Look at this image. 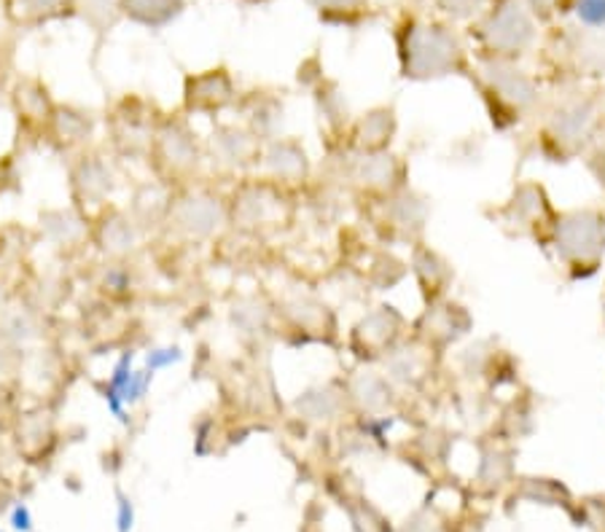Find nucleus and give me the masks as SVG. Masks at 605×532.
<instances>
[{
    "mask_svg": "<svg viewBox=\"0 0 605 532\" xmlns=\"http://www.w3.org/2000/svg\"><path fill=\"white\" fill-rule=\"evenodd\" d=\"M16 439L25 443L27 449H41L44 443L55 439V414L44 406L16 414Z\"/></svg>",
    "mask_w": 605,
    "mask_h": 532,
    "instance_id": "obj_21",
    "label": "nucleus"
},
{
    "mask_svg": "<svg viewBox=\"0 0 605 532\" xmlns=\"http://www.w3.org/2000/svg\"><path fill=\"white\" fill-rule=\"evenodd\" d=\"M555 242H557V253L571 264L597 258L605 242L601 218L592 216V212H571V216L560 218Z\"/></svg>",
    "mask_w": 605,
    "mask_h": 532,
    "instance_id": "obj_12",
    "label": "nucleus"
},
{
    "mask_svg": "<svg viewBox=\"0 0 605 532\" xmlns=\"http://www.w3.org/2000/svg\"><path fill=\"white\" fill-rule=\"evenodd\" d=\"M251 3H264V0H251Z\"/></svg>",
    "mask_w": 605,
    "mask_h": 532,
    "instance_id": "obj_33",
    "label": "nucleus"
},
{
    "mask_svg": "<svg viewBox=\"0 0 605 532\" xmlns=\"http://www.w3.org/2000/svg\"><path fill=\"white\" fill-rule=\"evenodd\" d=\"M522 3L530 11H536V14H547L551 5H557V0H522Z\"/></svg>",
    "mask_w": 605,
    "mask_h": 532,
    "instance_id": "obj_30",
    "label": "nucleus"
},
{
    "mask_svg": "<svg viewBox=\"0 0 605 532\" xmlns=\"http://www.w3.org/2000/svg\"><path fill=\"white\" fill-rule=\"evenodd\" d=\"M146 229L129 210L109 203L89 218V247L105 262H135L144 251Z\"/></svg>",
    "mask_w": 605,
    "mask_h": 532,
    "instance_id": "obj_7",
    "label": "nucleus"
},
{
    "mask_svg": "<svg viewBox=\"0 0 605 532\" xmlns=\"http://www.w3.org/2000/svg\"><path fill=\"white\" fill-rule=\"evenodd\" d=\"M488 79L492 89H495L503 100L520 105V108H525V105H530L533 100H536V86H533V81L527 79L522 70H514L503 57H495L488 65Z\"/></svg>",
    "mask_w": 605,
    "mask_h": 532,
    "instance_id": "obj_19",
    "label": "nucleus"
},
{
    "mask_svg": "<svg viewBox=\"0 0 605 532\" xmlns=\"http://www.w3.org/2000/svg\"><path fill=\"white\" fill-rule=\"evenodd\" d=\"M181 358H183L181 347H173V345L153 347V350H148V355H146V369L157 374V371H164V369H170V366H175Z\"/></svg>",
    "mask_w": 605,
    "mask_h": 532,
    "instance_id": "obj_26",
    "label": "nucleus"
},
{
    "mask_svg": "<svg viewBox=\"0 0 605 532\" xmlns=\"http://www.w3.org/2000/svg\"><path fill=\"white\" fill-rule=\"evenodd\" d=\"M379 3H399V0H379Z\"/></svg>",
    "mask_w": 605,
    "mask_h": 532,
    "instance_id": "obj_32",
    "label": "nucleus"
},
{
    "mask_svg": "<svg viewBox=\"0 0 605 532\" xmlns=\"http://www.w3.org/2000/svg\"><path fill=\"white\" fill-rule=\"evenodd\" d=\"M124 0H73L76 16L87 22L98 35L111 33L122 22Z\"/></svg>",
    "mask_w": 605,
    "mask_h": 532,
    "instance_id": "obj_22",
    "label": "nucleus"
},
{
    "mask_svg": "<svg viewBox=\"0 0 605 532\" xmlns=\"http://www.w3.org/2000/svg\"><path fill=\"white\" fill-rule=\"evenodd\" d=\"M186 11V0H124L122 20L148 30H162L173 25Z\"/></svg>",
    "mask_w": 605,
    "mask_h": 532,
    "instance_id": "obj_18",
    "label": "nucleus"
},
{
    "mask_svg": "<svg viewBox=\"0 0 605 532\" xmlns=\"http://www.w3.org/2000/svg\"><path fill=\"white\" fill-rule=\"evenodd\" d=\"M22 371V352L0 342V388H5Z\"/></svg>",
    "mask_w": 605,
    "mask_h": 532,
    "instance_id": "obj_27",
    "label": "nucleus"
},
{
    "mask_svg": "<svg viewBox=\"0 0 605 532\" xmlns=\"http://www.w3.org/2000/svg\"><path fill=\"white\" fill-rule=\"evenodd\" d=\"M135 528V506L124 493L116 495V530L129 532Z\"/></svg>",
    "mask_w": 605,
    "mask_h": 532,
    "instance_id": "obj_28",
    "label": "nucleus"
},
{
    "mask_svg": "<svg viewBox=\"0 0 605 532\" xmlns=\"http://www.w3.org/2000/svg\"><path fill=\"white\" fill-rule=\"evenodd\" d=\"M0 14L14 30H38L76 16L73 0H0Z\"/></svg>",
    "mask_w": 605,
    "mask_h": 532,
    "instance_id": "obj_15",
    "label": "nucleus"
},
{
    "mask_svg": "<svg viewBox=\"0 0 605 532\" xmlns=\"http://www.w3.org/2000/svg\"><path fill=\"white\" fill-rule=\"evenodd\" d=\"M431 3L453 20H471L488 9L490 0H431Z\"/></svg>",
    "mask_w": 605,
    "mask_h": 532,
    "instance_id": "obj_24",
    "label": "nucleus"
},
{
    "mask_svg": "<svg viewBox=\"0 0 605 532\" xmlns=\"http://www.w3.org/2000/svg\"><path fill=\"white\" fill-rule=\"evenodd\" d=\"M159 116L138 94H124L105 111V138L118 159H146Z\"/></svg>",
    "mask_w": 605,
    "mask_h": 532,
    "instance_id": "obj_6",
    "label": "nucleus"
},
{
    "mask_svg": "<svg viewBox=\"0 0 605 532\" xmlns=\"http://www.w3.org/2000/svg\"><path fill=\"white\" fill-rule=\"evenodd\" d=\"M237 100V86L227 68L202 70L183 84V111L186 114H221Z\"/></svg>",
    "mask_w": 605,
    "mask_h": 532,
    "instance_id": "obj_11",
    "label": "nucleus"
},
{
    "mask_svg": "<svg viewBox=\"0 0 605 532\" xmlns=\"http://www.w3.org/2000/svg\"><path fill=\"white\" fill-rule=\"evenodd\" d=\"M92 282L98 293L111 301H127L138 288L133 262H105V258L94 269Z\"/></svg>",
    "mask_w": 605,
    "mask_h": 532,
    "instance_id": "obj_20",
    "label": "nucleus"
},
{
    "mask_svg": "<svg viewBox=\"0 0 605 532\" xmlns=\"http://www.w3.org/2000/svg\"><path fill=\"white\" fill-rule=\"evenodd\" d=\"M202 157H205V148L186 118L159 116L146 157L159 183L175 188L192 183L202 167Z\"/></svg>",
    "mask_w": 605,
    "mask_h": 532,
    "instance_id": "obj_2",
    "label": "nucleus"
},
{
    "mask_svg": "<svg viewBox=\"0 0 605 532\" xmlns=\"http://www.w3.org/2000/svg\"><path fill=\"white\" fill-rule=\"evenodd\" d=\"M399 57L407 79L429 81L460 70L466 49L449 25L407 20L399 27Z\"/></svg>",
    "mask_w": 605,
    "mask_h": 532,
    "instance_id": "obj_1",
    "label": "nucleus"
},
{
    "mask_svg": "<svg viewBox=\"0 0 605 532\" xmlns=\"http://www.w3.org/2000/svg\"><path fill=\"white\" fill-rule=\"evenodd\" d=\"M281 216V192H277V183L266 181V177L261 183L242 186L229 203V221L240 223L242 229H251V232L275 227Z\"/></svg>",
    "mask_w": 605,
    "mask_h": 532,
    "instance_id": "obj_10",
    "label": "nucleus"
},
{
    "mask_svg": "<svg viewBox=\"0 0 605 532\" xmlns=\"http://www.w3.org/2000/svg\"><path fill=\"white\" fill-rule=\"evenodd\" d=\"M46 242L65 256H76L89 247V221L76 207H52L38 218Z\"/></svg>",
    "mask_w": 605,
    "mask_h": 532,
    "instance_id": "obj_14",
    "label": "nucleus"
},
{
    "mask_svg": "<svg viewBox=\"0 0 605 532\" xmlns=\"http://www.w3.org/2000/svg\"><path fill=\"white\" fill-rule=\"evenodd\" d=\"M44 336V310L33 301H22L11 296L0 307V342L14 347L16 352H25Z\"/></svg>",
    "mask_w": 605,
    "mask_h": 532,
    "instance_id": "obj_13",
    "label": "nucleus"
},
{
    "mask_svg": "<svg viewBox=\"0 0 605 532\" xmlns=\"http://www.w3.org/2000/svg\"><path fill=\"white\" fill-rule=\"evenodd\" d=\"M11 296H14V293H11V288H9V286H5V282H3V277H0V307H3V304H5V301H9V299H11Z\"/></svg>",
    "mask_w": 605,
    "mask_h": 532,
    "instance_id": "obj_31",
    "label": "nucleus"
},
{
    "mask_svg": "<svg viewBox=\"0 0 605 532\" xmlns=\"http://www.w3.org/2000/svg\"><path fill=\"white\" fill-rule=\"evenodd\" d=\"M57 108V100L52 97L49 86L35 76H22L11 86V114L16 118V127L25 138H44V129Z\"/></svg>",
    "mask_w": 605,
    "mask_h": 532,
    "instance_id": "obj_9",
    "label": "nucleus"
},
{
    "mask_svg": "<svg viewBox=\"0 0 605 532\" xmlns=\"http://www.w3.org/2000/svg\"><path fill=\"white\" fill-rule=\"evenodd\" d=\"M307 3H310L320 16H329V20L331 16H340V20H345V16L361 14V11L369 5V0H307Z\"/></svg>",
    "mask_w": 605,
    "mask_h": 532,
    "instance_id": "obj_23",
    "label": "nucleus"
},
{
    "mask_svg": "<svg viewBox=\"0 0 605 532\" xmlns=\"http://www.w3.org/2000/svg\"><path fill=\"white\" fill-rule=\"evenodd\" d=\"M477 38L495 57H517L536 41L533 11L522 0H490L479 14Z\"/></svg>",
    "mask_w": 605,
    "mask_h": 532,
    "instance_id": "obj_5",
    "label": "nucleus"
},
{
    "mask_svg": "<svg viewBox=\"0 0 605 532\" xmlns=\"http://www.w3.org/2000/svg\"><path fill=\"white\" fill-rule=\"evenodd\" d=\"M94 135H98V116L92 111L79 108V105L57 103L55 114H52L49 124L44 129V143L52 151L62 153L65 159L73 153L84 151V148L94 146Z\"/></svg>",
    "mask_w": 605,
    "mask_h": 532,
    "instance_id": "obj_8",
    "label": "nucleus"
},
{
    "mask_svg": "<svg viewBox=\"0 0 605 532\" xmlns=\"http://www.w3.org/2000/svg\"><path fill=\"white\" fill-rule=\"evenodd\" d=\"M229 221V203L210 188H194L192 183L170 194L164 227L186 242H205L216 236Z\"/></svg>",
    "mask_w": 605,
    "mask_h": 532,
    "instance_id": "obj_3",
    "label": "nucleus"
},
{
    "mask_svg": "<svg viewBox=\"0 0 605 532\" xmlns=\"http://www.w3.org/2000/svg\"><path fill=\"white\" fill-rule=\"evenodd\" d=\"M11 528L16 532H30L33 530V513H30V508L25 502H16L14 511H11Z\"/></svg>",
    "mask_w": 605,
    "mask_h": 532,
    "instance_id": "obj_29",
    "label": "nucleus"
},
{
    "mask_svg": "<svg viewBox=\"0 0 605 532\" xmlns=\"http://www.w3.org/2000/svg\"><path fill=\"white\" fill-rule=\"evenodd\" d=\"M213 162L227 170H242L261 159V140L251 129L235 127V124H221L213 132L210 140Z\"/></svg>",
    "mask_w": 605,
    "mask_h": 532,
    "instance_id": "obj_16",
    "label": "nucleus"
},
{
    "mask_svg": "<svg viewBox=\"0 0 605 532\" xmlns=\"http://www.w3.org/2000/svg\"><path fill=\"white\" fill-rule=\"evenodd\" d=\"M261 164H264L266 181L277 183V186H288V183H299L307 177L310 162H307L305 148L294 140H272L270 146L261 151Z\"/></svg>",
    "mask_w": 605,
    "mask_h": 532,
    "instance_id": "obj_17",
    "label": "nucleus"
},
{
    "mask_svg": "<svg viewBox=\"0 0 605 532\" xmlns=\"http://www.w3.org/2000/svg\"><path fill=\"white\" fill-rule=\"evenodd\" d=\"M116 186V164L105 148L92 146L68 157L70 207H76L87 221L114 199Z\"/></svg>",
    "mask_w": 605,
    "mask_h": 532,
    "instance_id": "obj_4",
    "label": "nucleus"
},
{
    "mask_svg": "<svg viewBox=\"0 0 605 532\" xmlns=\"http://www.w3.org/2000/svg\"><path fill=\"white\" fill-rule=\"evenodd\" d=\"M573 14L584 27H605V0H573Z\"/></svg>",
    "mask_w": 605,
    "mask_h": 532,
    "instance_id": "obj_25",
    "label": "nucleus"
}]
</instances>
